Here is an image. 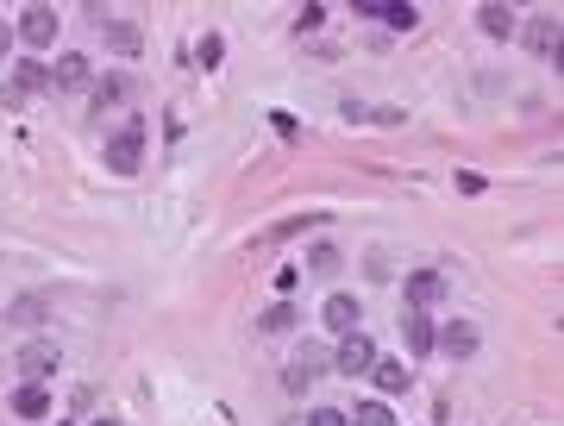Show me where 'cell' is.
<instances>
[{"mask_svg":"<svg viewBox=\"0 0 564 426\" xmlns=\"http://www.w3.org/2000/svg\"><path fill=\"white\" fill-rule=\"evenodd\" d=\"M51 82H57V88H69V94H82V88L94 82V63L69 51V57H57V69H51Z\"/></svg>","mask_w":564,"mask_h":426,"instance_id":"cell-9","label":"cell"},{"mask_svg":"<svg viewBox=\"0 0 564 426\" xmlns=\"http://www.w3.org/2000/svg\"><path fill=\"white\" fill-rule=\"evenodd\" d=\"M57 32H63V19H57L51 7H26V13H19V38H26L32 51H44V44H51Z\"/></svg>","mask_w":564,"mask_h":426,"instance_id":"cell-5","label":"cell"},{"mask_svg":"<svg viewBox=\"0 0 564 426\" xmlns=\"http://www.w3.org/2000/svg\"><path fill=\"white\" fill-rule=\"evenodd\" d=\"M44 82H51V76H44V63H19V69H13V88H7V101H26V94H38Z\"/></svg>","mask_w":564,"mask_h":426,"instance_id":"cell-12","label":"cell"},{"mask_svg":"<svg viewBox=\"0 0 564 426\" xmlns=\"http://www.w3.org/2000/svg\"><path fill=\"white\" fill-rule=\"evenodd\" d=\"M107 44H113V51H120V57H132L138 44H145V32H138L132 19H107Z\"/></svg>","mask_w":564,"mask_h":426,"instance_id":"cell-15","label":"cell"},{"mask_svg":"<svg viewBox=\"0 0 564 426\" xmlns=\"http://www.w3.org/2000/svg\"><path fill=\"white\" fill-rule=\"evenodd\" d=\"M326 364H333V351H326V345H301L295 358H289V370H282V383H289V389H308Z\"/></svg>","mask_w":564,"mask_h":426,"instance_id":"cell-4","label":"cell"},{"mask_svg":"<svg viewBox=\"0 0 564 426\" xmlns=\"http://www.w3.org/2000/svg\"><path fill=\"white\" fill-rule=\"evenodd\" d=\"M308 426H351V420H345L339 408H314V414H308Z\"/></svg>","mask_w":564,"mask_h":426,"instance_id":"cell-21","label":"cell"},{"mask_svg":"<svg viewBox=\"0 0 564 426\" xmlns=\"http://www.w3.org/2000/svg\"><path fill=\"white\" fill-rule=\"evenodd\" d=\"M383 19H389L395 32H408V26H420V13H414V7H383Z\"/></svg>","mask_w":564,"mask_h":426,"instance_id":"cell-20","label":"cell"},{"mask_svg":"<svg viewBox=\"0 0 564 426\" xmlns=\"http://www.w3.org/2000/svg\"><path fill=\"white\" fill-rule=\"evenodd\" d=\"M94 426H113V420H94Z\"/></svg>","mask_w":564,"mask_h":426,"instance_id":"cell-23","label":"cell"},{"mask_svg":"<svg viewBox=\"0 0 564 426\" xmlns=\"http://www.w3.org/2000/svg\"><path fill=\"white\" fill-rule=\"evenodd\" d=\"M57 345L51 339H32L26 351H19V376H26V383H44V376H57Z\"/></svg>","mask_w":564,"mask_h":426,"instance_id":"cell-6","label":"cell"},{"mask_svg":"<svg viewBox=\"0 0 564 426\" xmlns=\"http://www.w3.org/2000/svg\"><path fill=\"white\" fill-rule=\"evenodd\" d=\"M13 414H26V420H44L51 414V395H44V383H26L13 395Z\"/></svg>","mask_w":564,"mask_h":426,"instance_id":"cell-14","label":"cell"},{"mask_svg":"<svg viewBox=\"0 0 564 426\" xmlns=\"http://www.w3.org/2000/svg\"><path fill=\"white\" fill-rule=\"evenodd\" d=\"M145 120H126V126H113L107 132V145H101V157H107V170L113 176H138V163H145Z\"/></svg>","mask_w":564,"mask_h":426,"instance_id":"cell-1","label":"cell"},{"mask_svg":"<svg viewBox=\"0 0 564 426\" xmlns=\"http://www.w3.org/2000/svg\"><path fill=\"white\" fill-rule=\"evenodd\" d=\"M527 51H539V57H558V51H564V38H558V19H552V13H539L533 26H527Z\"/></svg>","mask_w":564,"mask_h":426,"instance_id":"cell-11","label":"cell"},{"mask_svg":"<svg viewBox=\"0 0 564 426\" xmlns=\"http://www.w3.org/2000/svg\"><path fill=\"white\" fill-rule=\"evenodd\" d=\"M351 426H395V414L383 408V401H364V408L351 414Z\"/></svg>","mask_w":564,"mask_h":426,"instance_id":"cell-19","label":"cell"},{"mask_svg":"<svg viewBox=\"0 0 564 426\" xmlns=\"http://www.w3.org/2000/svg\"><path fill=\"white\" fill-rule=\"evenodd\" d=\"M477 26L489 38H514V7H496V0H489V7H477Z\"/></svg>","mask_w":564,"mask_h":426,"instance_id":"cell-13","label":"cell"},{"mask_svg":"<svg viewBox=\"0 0 564 426\" xmlns=\"http://www.w3.org/2000/svg\"><path fill=\"white\" fill-rule=\"evenodd\" d=\"M113 101H132V76H107V82H101V94H94V113L113 107Z\"/></svg>","mask_w":564,"mask_h":426,"instance_id":"cell-17","label":"cell"},{"mask_svg":"<svg viewBox=\"0 0 564 426\" xmlns=\"http://www.w3.org/2000/svg\"><path fill=\"white\" fill-rule=\"evenodd\" d=\"M402 339H408V351H414V358H433L439 326H433L427 314H420V307H408V314H402Z\"/></svg>","mask_w":564,"mask_h":426,"instance_id":"cell-7","label":"cell"},{"mask_svg":"<svg viewBox=\"0 0 564 426\" xmlns=\"http://www.w3.org/2000/svg\"><path fill=\"white\" fill-rule=\"evenodd\" d=\"M320 320L333 326V333H358V320H364V307L351 301V295H326V307H320Z\"/></svg>","mask_w":564,"mask_h":426,"instance_id":"cell-8","label":"cell"},{"mask_svg":"<svg viewBox=\"0 0 564 426\" xmlns=\"http://www.w3.org/2000/svg\"><path fill=\"white\" fill-rule=\"evenodd\" d=\"M370 364H376V351H370V339H364V333H339V351H333V370H339V376H370Z\"/></svg>","mask_w":564,"mask_h":426,"instance_id":"cell-3","label":"cell"},{"mask_svg":"<svg viewBox=\"0 0 564 426\" xmlns=\"http://www.w3.org/2000/svg\"><path fill=\"white\" fill-rule=\"evenodd\" d=\"M370 376H376V389H383V395H408V383H414L408 364H370Z\"/></svg>","mask_w":564,"mask_h":426,"instance_id":"cell-16","label":"cell"},{"mask_svg":"<svg viewBox=\"0 0 564 426\" xmlns=\"http://www.w3.org/2000/svg\"><path fill=\"white\" fill-rule=\"evenodd\" d=\"M408 301L427 314L433 301H445V276H439V270H414V276H408Z\"/></svg>","mask_w":564,"mask_h":426,"instance_id":"cell-10","label":"cell"},{"mask_svg":"<svg viewBox=\"0 0 564 426\" xmlns=\"http://www.w3.org/2000/svg\"><path fill=\"white\" fill-rule=\"evenodd\" d=\"M477 345H483V326L477 320H452V326H439V339H433V351H445L452 364L477 358Z\"/></svg>","mask_w":564,"mask_h":426,"instance_id":"cell-2","label":"cell"},{"mask_svg":"<svg viewBox=\"0 0 564 426\" xmlns=\"http://www.w3.org/2000/svg\"><path fill=\"white\" fill-rule=\"evenodd\" d=\"M257 326H264V333H289V326H295V307L276 301V307H264V320H257Z\"/></svg>","mask_w":564,"mask_h":426,"instance_id":"cell-18","label":"cell"},{"mask_svg":"<svg viewBox=\"0 0 564 426\" xmlns=\"http://www.w3.org/2000/svg\"><path fill=\"white\" fill-rule=\"evenodd\" d=\"M13 51V26H7V19H0V57H7Z\"/></svg>","mask_w":564,"mask_h":426,"instance_id":"cell-22","label":"cell"}]
</instances>
